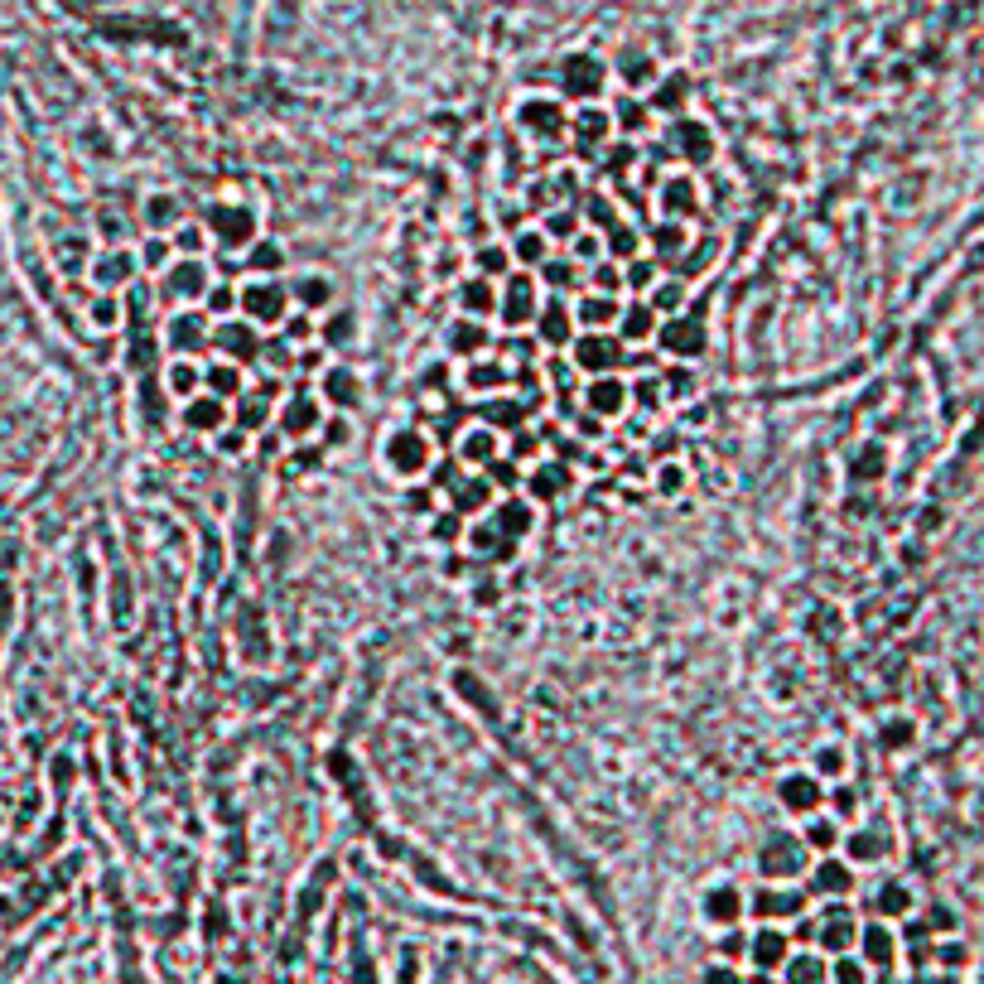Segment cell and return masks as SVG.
Returning <instances> with one entry per match:
<instances>
[{"mask_svg": "<svg viewBox=\"0 0 984 984\" xmlns=\"http://www.w3.org/2000/svg\"><path fill=\"white\" fill-rule=\"evenodd\" d=\"M763 874L767 878H792L796 869H801V845L796 840H787V835H777V840H767L763 845Z\"/></svg>", "mask_w": 984, "mask_h": 984, "instance_id": "cell-1", "label": "cell"}, {"mask_svg": "<svg viewBox=\"0 0 984 984\" xmlns=\"http://www.w3.org/2000/svg\"><path fill=\"white\" fill-rule=\"evenodd\" d=\"M242 304H246V314H251V319H261V324H275V319L285 314V295H280V285H275V280L251 285V290L242 295Z\"/></svg>", "mask_w": 984, "mask_h": 984, "instance_id": "cell-2", "label": "cell"}, {"mask_svg": "<svg viewBox=\"0 0 984 984\" xmlns=\"http://www.w3.org/2000/svg\"><path fill=\"white\" fill-rule=\"evenodd\" d=\"M386 459H391L396 473H420L425 459H430V449H425V439H420V435H396L391 444H386Z\"/></svg>", "mask_w": 984, "mask_h": 984, "instance_id": "cell-3", "label": "cell"}, {"mask_svg": "<svg viewBox=\"0 0 984 984\" xmlns=\"http://www.w3.org/2000/svg\"><path fill=\"white\" fill-rule=\"evenodd\" d=\"M213 232L222 237V246L251 242V213H242V208H218V213H213Z\"/></svg>", "mask_w": 984, "mask_h": 984, "instance_id": "cell-4", "label": "cell"}, {"mask_svg": "<svg viewBox=\"0 0 984 984\" xmlns=\"http://www.w3.org/2000/svg\"><path fill=\"white\" fill-rule=\"evenodd\" d=\"M531 309H536V290H531V280H512L507 285V304H502V314H507V324H526L531 319Z\"/></svg>", "mask_w": 984, "mask_h": 984, "instance_id": "cell-5", "label": "cell"}, {"mask_svg": "<svg viewBox=\"0 0 984 984\" xmlns=\"http://www.w3.org/2000/svg\"><path fill=\"white\" fill-rule=\"evenodd\" d=\"M753 907H758V917H792V912H801V893H787V888H763V893L753 898Z\"/></svg>", "mask_w": 984, "mask_h": 984, "instance_id": "cell-6", "label": "cell"}, {"mask_svg": "<svg viewBox=\"0 0 984 984\" xmlns=\"http://www.w3.org/2000/svg\"><path fill=\"white\" fill-rule=\"evenodd\" d=\"M753 960H758L763 970H777V965L787 960V936H782V931H772V927L758 931V936H753Z\"/></svg>", "mask_w": 984, "mask_h": 984, "instance_id": "cell-7", "label": "cell"}, {"mask_svg": "<svg viewBox=\"0 0 984 984\" xmlns=\"http://www.w3.org/2000/svg\"><path fill=\"white\" fill-rule=\"evenodd\" d=\"M613 362H618V343H613V338H584V343H579V367L603 372V367H613Z\"/></svg>", "mask_w": 984, "mask_h": 984, "instance_id": "cell-8", "label": "cell"}, {"mask_svg": "<svg viewBox=\"0 0 984 984\" xmlns=\"http://www.w3.org/2000/svg\"><path fill=\"white\" fill-rule=\"evenodd\" d=\"M589 406L599 410V415H618V410L628 406V391H623V382H594L589 386Z\"/></svg>", "mask_w": 984, "mask_h": 984, "instance_id": "cell-9", "label": "cell"}, {"mask_svg": "<svg viewBox=\"0 0 984 984\" xmlns=\"http://www.w3.org/2000/svg\"><path fill=\"white\" fill-rule=\"evenodd\" d=\"M319 425V406L309 401V396H300V401H290V410H285V435H309Z\"/></svg>", "mask_w": 984, "mask_h": 984, "instance_id": "cell-10", "label": "cell"}, {"mask_svg": "<svg viewBox=\"0 0 984 984\" xmlns=\"http://www.w3.org/2000/svg\"><path fill=\"white\" fill-rule=\"evenodd\" d=\"M782 801H787L792 811H811L820 801V787L811 777H787V782H782Z\"/></svg>", "mask_w": 984, "mask_h": 984, "instance_id": "cell-11", "label": "cell"}, {"mask_svg": "<svg viewBox=\"0 0 984 984\" xmlns=\"http://www.w3.org/2000/svg\"><path fill=\"white\" fill-rule=\"evenodd\" d=\"M666 343H671L676 353H700V348H705V333H700L695 319H681V324L666 328Z\"/></svg>", "mask_w": 984, "mask_h": 984, "instance_id": "cell-12", "label": "cell"}, {"mask_svg": "<svg viewBox=\"0 0 984 984\" xmlns=\"http://www.w3.org/2000/svg\"><path fill=\"white\" fill-rule=\"evenodd\" d=\"M849 941H854V922L840 917V912H830L825 927H820V946H825V951H845Z\"/></svg>", "mask_w": 984, "mask_h": 984, "instance_id": "cell-13", "label": "cell"}, {"mask_svg": "<svg viewBox=\"0 0 984 984\" xmlns=\"http://www.w3.org/2000/svg\"><path fill=\"white\" fill-rule=\"evenodd\" d=\"M218 343H222V348H227L232 357H242V362H246L251 353H256V333H251L246 324H222Z\"/></svg>", "mask_w": 984, "mask_h": 984, "instance_id": "cell-14", "label": "cell"}, {"mask_svg": "<svg viewBox=\"0 0 984 984\" xmlns=\"http://www.w3.org/2000/svg\"><path fill=\"white\" fill-rule=\"evenodd\" d=\"M521 121H526V126H531V131H536V136H560V111H555V107H546V102H536V107H526V111H521Z\"/></svg>", "mask_w": 984, "mask_h": 984, "instance_id": "cell-15", "label": "cell"}, {"mask_svg": "<svg viewBox=\"0 0 984 984\" xmlns=\"http://www.w3.org/2000/svg\"><path fill=\"white\" fill-rule=\"evenodd\" d=\"M184 420H189L193 430H218L222 425V396H213V401H193V406L184 410Z\"/></svg>", "mask_w": 984, "mask_h": 984, "instance_id": "cell-16", "label": "cell"}, {"mask_svg": "<svg viewBox=\"0 0 984 984\" xmlns=\"http://www.w3.org/2000/svg\"><path fill=\"white\" fill-rule=\"evenodd\" d=\"M738 907H743V902H738V893H734V888H714L710 898H705V912H710L714 922H734V917H738Z\"/></svg>", "mask_w": 984, "mask_h": 984, "instance_id": "cell-17", "label": "cell"}, {"mask_svg": "<svg viewBox=\"0 0 984 984\" xmlns=\"http://www.w3.org/2000/svg\"><path fill=\"white\" fill-rule=\"evenodd\" d=\"M169 343H174V348H203V324H198V314L174 319V328H169Z\"/></svg>", "mask_w": 984, "mask_h": 984, "instance_id": "cell-18", "label": "cell"}, {"mask_svg": "<svg viewBox=\"0 0 984 984\" xmlns=\"http://www.w3.org/2000/svg\"><path fill=\"white\" fill-rule=\"evenodd\" d=\"M526 526H531V507H521V502L497 507V531H502V536H521Z\"/></svg>", "mask_w": 984, "mask_h": 984, "instance_id": "cell-19", "label": "cell"}, {"mask_svg": "<svg viewBox=\"0 0 984 984\" xmlns=\"http://www.w3.org/2000/svg\"><path fill=\"white\" fill-rule=\"evenodd\" d=\"M816 888H820V893H845V888H849V869L840 864V859H825V864H820V874H816Z\"/></svg>", "mask_w": 984, "mask_h": 984, "instance_id": "cell-20", "label": "cell"}, {"mask_svg": "<svg viewBox=\"0 0 984 984\" xmlns=\"http://www.w3.org/2000/svg\"><path fill=\"white\" fill-rule=\"evenodd\" d=\"M203 285H208V275H203V266L198 261H189V266H179L174 271V295H203Z\"/></svg>", "mask_w": 984, "mask_h": 984, "instance_id": "cell-21", "label": "cell"}, {"mask_svg": "<svg viewBox=\"0 0 984 984\" xmlns=\"http://www.w3.org/2000/svg\"><path fill=\"white\" fill-rule=\"evenodd\" d=\"M787 984H825V970H820L816 956L787 960Z\"/></svg>", "mask_w": 984, "mask_h": 984, "instance_id": "cell-22", "label": "cell"}, {"mask_svg": "<svg viewBox=\"0 0 984 984\" xmlns=\"http://www.w3.org/2000/svg\"><path fill=\"white\" fill-rule=\"evenodd\" d=\"M473 546H478V555H497V560H507L512 555V536H502V531H473Z\"/></svg>", "mask_w": 984, "mask_h": 984, "instance_id": "cell-23", "label": "cell"}, {"mask_svg": "<svg viewBox=\"0 0 984 984\" xmlns=\"http://www.w3.org/2000/svg\"><path fill=\"white\" fill-rule=\"evenodd\" d=\"M579 319H584L589 328H603L608 319H618V304L603 300V295H599V300H584V304H579Z\"/></svg>", "mask_w": 984, "mask_h": 984, "instance_id": "cell-24", "label": "cell"}, {"mask_svg": "<svg viewBox=\"0 0 984 984\" xmlns=\"http://www.w3.org/2000/svg\"><path fill=\"white\" fill-rule=\"evenodd\" d=\"M661 203H666L671 213H690V208H695V189H690L685 179H671L666 193H661Z\"/></svg>", "mask_w": 984, "mask_h": 984, "instance_id": "cell-25", "label": "cell"}, {"mask_svg": "<svg viewBox=\"0 0 984 984\" xmlns=\"http://www.w3.org/2000/svg\"><path fill=\"white\" fill-rule=\"evenodd\" d=\"M131 271H136L131 256H107V261H97V280H102V285H121Z\"/></svg>", "mask_w": 984, "mask_h": 984, "instance_id": "cell-26", "label": "cell"}, {"mask_svg": "<svg viewBox=\"0 0 984 984\" xmlns=\"http://www.w3.org/2000/svg\"><path fill=\"white\" fill-rule=\"evenodd\" d=\"M324 391L333 396V401H338V406H353V401H357V382L348 377V372H328Z\"/></svg>", "mask_w": 984, "mask_h": 984, "instance_id": "cell-27", "label": "cell"}, {"mask_svg": "<svg viewBox=\"0 0 984 984\" xmlns=\"http://www.w3.org/2000/svg\"><path fill=\"white\" fill-rule=\"evenodd\" d=\"M681 150L690 160H710V136L700 126H681Z\"/></svg>", "mask_w": 984, "mask_h": 984, "instance_id": "cell-28", "label": "cell"}, {"mask_svg": "<svg viewBox=\"0 0 984 984\" xmlns=\"http://www.w3.org/2000/svg\"><path fill=\"white\" fill-rule=\"evenodd\" d=\"M565 82H570V92H579V97H589V92L599 87V73H594L589 63H574V68H565Z\"/></svg>", "mask_w": 984, "mask_h": 984, "instance_id": "cell-29", "label": "cell"}, {"mask_svg": "<svg viewBox=\"0 0 984 984\" xmlns=\"http://www.w3.org/2000/svg\"><path fill=\"white\" fill-rule=\"evenodd\" d=\"M541 333H546L550 343H565L570 338V314L555 304V309H546V319H541Z\"/></svg>", "mask_w": 984, "mask_h": 984, "instance_id": "cell-30", "label": "cell"}, {"mask_svg": "<svg viewBox=\"0 0 984 984\" xmlns=\"http://www.w3.org/2000/svg\"><path fill=\"white\" fill-rule=\"evenodd\" d=\"M565 478H570L565 468H541V473L531 478V492H536V497H555V492L565 488Z\"/></svg>", "mask_w": 984, "mask_h": 984, "instance_id": "cell-31", "label": "cell"}, {"mask_svg": "<svg viewBox=\"0 0 984 984\" xmlns=\"http://www.w3.org/2000/svg\"><path fill=\"white\" fill-rule=\"evenodd\" d=\"M492 449H497V439H492L488 430H478V435L464 439V454L468 459H478V464H492Z\"/></svg>", "mask_w": 984, "mask_h": 984, "instance_id": "cell-32", "label": "cell"}, {"mask_svg": "<svg viewBox=\"0 0 984 984\" xmlns=\"http://www.w3.org/2000/svg\"><path fill=\"white\" fill-rule=\"evenodd\" d=\"M208 386H213L218 396H237V386H242L237 382V367H213V372H208Z\"/></svg>", "mask_w": 984, "mask_h": 984, "instance_id": "cell-33", "label": "cell"}, {"mask_svg": "<svg viewBox=\"0 0 984 984\" xmlns=\"http://www.w3.org/2000/svg\"><path fill=\"white\" fill-rule=\"evenodd\" d=\"M517 256H521V261H546V237H541V232L517 237Z\"/></svg>", "mask_w": 984, "mask_h": 984, "instance_id": "cell-34", "label": "cell"}, {"mask_svg": "<svg viewBox=\"0 0 984 984\" xmlns=\"http://www.w3.org/2000/svg\"><path fill=\"white\" fill-rule=\"evenodd\" d=\"M174 218H179L174 198H150V222H155V227H169Z\"/></svg>", "mask_w": 984, "mask_h": 984, "instance_id": "cell-35", "label": "cell"}, {"mask_svg": "<svg viewBox=\"0 0 984 984\" xmlns=\"http://www.w3.org/2000/svg\"><path fill=\"white\" fill-rule=\"evenodd\" d=\"M623 319H628V324H623V333H628V338H642V333H652V314H647V309H628Z\"/></svg>", "mask_w": 984, "mask_h": 984, "instance_id": "cell-36", "label": "cell"}, {"mask_svg": "<svg viewBox=\"0 0 984 984\" xmlns=\"http://www.w3.org/2000/svg\"><path fill=\"white\" fill-rule=\"evenodd\" d=\"M193 382H198V372H193V367H184V362H179V367L169 372V386H174V396H189Z\"/></svg>", "mask_w": 984, "mask_h": 984, "instance_id": "cell-37", "label": "cell"}, {"mask_svg": "<svg viewBox=\"0 0 984 984\" xmlns=\"http://www.w3.org/2000/svg\"><path fill=\"white\" fill-rule=\"evenodd\" d=\"M300 300H304V304H324V300H328L324 275H309V280H304V285H300Z\"/></svg>", "mask_w": 984, "mask_h": 984, "instance_id": "cell-38", "label": "cell"}, {"mask_svg": "<svg viewBox=\"0 0 984 984\" xmlns=\"http://www.w3.org/2000/svg\"><path fill=\"white\" fill-rule=\"evenodd\" d=\"M864 946H869V956H874V960H888V956H893V941H888V931H869V936H864Z\"/></svg>", "mask_w": 984, "mask_h": 984, "instance_id": "cell-39", "label": "cell"}, {"mask_svg": "<svg viewBox=\"0 0 984 984\" xmlns=\"http://www.w3.org/2000/svg\"><path fill=\"white\" fill-rule=\"evenodd\" d=\"M449 343H454L459 353H473V348L483 343V333H478V328H454V338H449Z\"/></svg>", "mask_w": 984, "mask_h": 984, "instance_id": "cell-40", "label": "cell"}, {"mask_svg": "<svg viewBox=\"0 0 984 984\" xmlns=\"http://www.w3.org/2000/svg\"><path fill=\"white\" fill-rule=\"evenodd\" d=\"M835 984H864V970H859V960H840V965H835Z\"/></svg>", "mask_w": 984, "mask_h": 984, "instance_id": "cell-41", "label": "cell"}, {"mask_svg": "<svg viewBox=\"0 0 984 984\" xmlns=\"http://www.w3.org/2000/svg\"><path fill=\"white\" fill-rule=\"evenodd\" d=\"M603 131H608V121H603L599 111H589V116H584V121H579V136H584V140H599Z\"/></svg>", "mask_w": 984, "mask_h": 984, "instance_id": "cell-42", "label": "cell"}, {"mask_svg": "<svg viewBox=\"0 0 984 984\" xmlns=\"http://www.w3.org/2000/svg\"><path fill=\"white\" fill-rule=\"evenodd\" d=\"M464 304H468V309H492V290H488V285H468Z\"/></svg>", "mask_w": 984, "mask_h": 984, "instance_id": "cell-43", "label": "cell"}, {"mask_svg": "<svg viewBox=\"0 0 984 984\" xmlns=\"http://www.w3.org/2000/svg\"><path fill=\"white\" fill-rule=\"evenodd\" d=\"M878 907H883V912H902V907H907V893H902L898 883H893V888H883V898H878Z\"/></svg>", "mask_w": 984, "mask_h": 984, "instance_id": "cell-44", "label": "cell"}, {"mask_svg": "<svg viewBox=\"0 0 984 984\" xmlns=\"http://www.w3.org/2000/svg\"><path fill=\"white\" fill-rule=\"evenodd\" d=\"M608 246H613L618 256H632V251H637V237H632L628 227H618V232H613V242H608Z\"/></svg>", "mask_w": 984, "mask_h": 984, "instance_id": "cell-45", "label": "cell"}, {"mask_svg": "<svg viewBox=\"0 0 984 984\" xmlns=\"http://www.w3.org/2000/svg\"><path fill=\"white\" fill-rule=\"evenodd\" d=\"M546 280H550V285H570V280H574V266H565V261H550V266H546Z\"/></svg>", "mask_w": 984, "mask_h": 984, "instance_id": "cell-46", "label": "cell"}, {"mask_svg": "<svg viewBox=\"0 0 984 984\" xmlns=\"http://www.w3.org/2000/svg\"><path fill=\"white\" fill-rule=\"evenodd\" d=\"M681 242H685L681 227H661V232H656V246H661V251H676Z\"/></svg>", "mask_w": 984, "mask_h": 984, "instance_id": "cell-47", "label": "cell"}, {"mask_svg": "<svg viewBox=\"0 0 984 984\" xmlns=\"http://www.w3.org/2000/svg\"><path fill=\"white\" fill-rule=\"evenodd\" d=\"M705 984H743V980H738L729 965H710V970H705Z\"/></svg>", "mask_w": 984, "mask_h": 984, "instance_id": "cell-48", "label": "cell"}, {"mask_svg": "<svg viewBox=\"0 0 984 984\" xmlns=\"http://www.w3.org/2000/svg\"><path fill=\"white\" fill-rule=\"evenodd\" d=\"M652 266H647V261H637V266H632V271H628V285H637V290H642V285H652Z\"/></svg>", "mask_w": 984, "mask_h": 984, "instance_id": "cell-49", "label": "cell"}, {"mask_svg": "<svg viewBox=\"0 0 984 984\" xmlns=\"http://www.w3.org/2000/svg\"><path fill=\"white\" fill-rule=\"evenodd\" d=\"M203 246V232L198 227H179V251H198Z\"/></svg>", "mask_w": 984, "mask_h": 984, "instance_id": "cell-50", "label": "cell"}, {"mask_svg": "<svg viewBox=\"0 0 984 984\" xmlns=\"http://www.w3.org/2000/svg\"><path fill=\"white\" fill-rule=\"evenodd\" d=\"M261 266H266V271L280 266V251H275V246H256V271H261Z\"/></svg>", "mask_w": 984, "mask_h": 984, "instance_id": "cell-51", "label": "cell"}, {"mask_svg": "<svg viewBox=\"0 0 984 984\" xmlns=\"http://www.w3.org/2000/svg\"><path fill=\"white\" fill-rule=\"evenodd\" d=\"M502 382V367H478L473 372V386H497Z\"/></svg>", "mask_w": 984, "mask_h": 984, "instance_id": "cell-52", "label": "cell"}, {"mask_svg": "<svg viewBox=\"0 0 984 984\" xmlns=\"http://www.w3.org/2000/svg\"><path fill=\"white\" fill-rule=\"evenodd\" d=\"M478 502H483V488H464V492H459V507H464V512H473Z\"/></svg>", "mask_w": 984, "mask_h": 984, "instance_id": "cell-53", "label": "cell"}, {"mask_svg": "<svg viewBox=\"0 0 984 984\" xmlns=\"http://www.w3.org/2000/svg\"><path fill=\"white\" fill-rule=\"evenodd\" d=\"M488 468H492V464H488ZM492 473H497V483H502V488H512V483H517V468H512V464H497Z\"/></svg>", "mask_w": 984, "mask_h": 984, "instance_id": "cell-54", "label": "cell"}, {"mask_svg": "<svg viewBox=\"0 0 984 984\" xmlns=\"http://www.w3.org/2000/svg\"><path fill=\"white\" fill-rule=\"evenodd\" d=\"M488 415L497 425H517V406H497V410H488Z\"/></svg>", "mask_w": 984, "mask_h": 984, "instance_id": "cell-55", "label": "cell"}, {"mask_svg": "<svg viewBox=\"0 0 984 984\" xmlns=\"http://www.w3.org/2000/svg\"><path fill=\"white\" fill-rule=\"evenodd\" d=\"M574 251H579L584 261H589V256H599V237H579V246H574Z\"/></svg>", "mask_w": 984, "mask_h": 984, "instance_id": "cell-56", "label": "cell"}, {"mask_svg": "<svg viewBox=\"0 0 984 984\" xmlns=\"http://www.w3.org/2000/svg\"><path fill=\"white\" fill-rule=\"evenodd\" d=\"M164 261V242H150L145 246V266H160Z\"/></svg>", "mask_w": 984, "mask_h": 984, "instance_id": "cell-57", "label": "cell"}, {"mask_svg": "<svg viewBox=\"0 0 984 984\" xmlns=\"http://www.w3.org/2000/svg\"><path fill=\"white\" fill-rule=\"evenodd\" d=\"M478 261H483V271H502V251H483Z\"/></svg>", "mask_w": 984, "mask_h": 984, "instance_id": "cell-58", "label": "cell"}, {"mask_svg": "<svg viewBox=\"0 0 984 984\" xmlns=\"http://www.w3.org/2000/svg\"><path fill=\"white\" fill-rule=\"evenodd\" d=\"M550 232H560V237H565V232H574V218H570V213H560V218L550 222Z\"/></svg>", "mask_w": 984, "mask_h": 984, "instance_id": "cell-59", "label": "cell"}, {"mask_svg": "<svg viewBox=\"0 0 984 984\" xmlns=\"http://www.w3.org/2000/svg\"><path fill=\"white\" fill-rule=\"evenodd\" d=\"M661 473H666V478H661V488H666V492H671V488H676V483H681V468H661Z\"/></svg>", "mask_w": 984, "mask_h": 984, "instance_id": "cell-60", "label": "cell"}, {"mask_svg": "<svg viewBox=\"0 0 984 984\" xmlns=\"http://www.w3.org/2000/svg\"><path fill=\"white\" fill-rule=\"evenodd\" d=\"M599 285H603V290H613V285H618V271H613V266H603V271H599Z\"/></svg>", "mask_w": 984, "mask_h": 984, "instance_id": "cell-61", "label": "cell"}, {"mask_svg": "<svg viewBox=\"0 0 984 984\" xmlns=\"http://www.w3.org/2000/svg\"><path fill=\"white\" fill-rule=\"evenodd\" d=\"M623 121H628V131H637V126H642V111H637V107H623Z\"/></svg>", "mask_w": 984, "mask_h": 984, "instance_id": "cell-62", "label": "cell"}, {"mask_svg": "<svg viewBox=\"0 0 984 984\" xmlns=\"http://www.w3.org/2000/svg\"><path fill=\"white\" fill-rule=\"evenodd\" d=\"M232 304V290H213V309H227Z\"/></svg>", "mask_w": 984, "mask_h": 984, "instance_id": "cell-63", "label": "cell"}]
</instances>
